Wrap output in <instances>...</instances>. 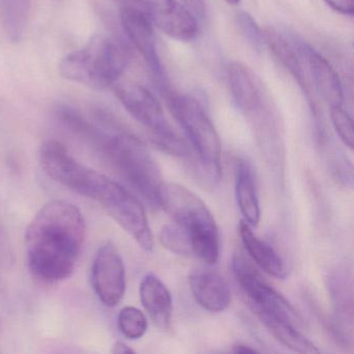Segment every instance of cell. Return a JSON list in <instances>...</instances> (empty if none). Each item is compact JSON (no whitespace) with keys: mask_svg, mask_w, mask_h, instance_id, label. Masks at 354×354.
<instances>
[{"mask_svg":"<svg viewBox=\"0 0 354 354\" xmlns=\"http://www.w3.org/2000/svg\"><path fill=\"white\" fill-rule=\"evenodd\" d=\"M86 237L82 211L71 203L45 205L26 230L28 267L46 283L63 281L73 273Z\"/></svg>","mask_w":354,"mask_h":354,"instance_id":"cell-1","label":"cell"},{"mask_svg":"<svg viewBox=\"0 0 354 354\" xmlns=\"http://www.w3.org/2000/svg\"><path fill=\"white\" fill-rule=\"evenodd\" d=\"M95 117L100 132L92 148L111 163L149 206L159 208L162 176L145 142L109 111L98 109Z\"/></svg>","mask_w":354,"mask_h":354,"instance_id":"cell-2","label":"cell"},{"mask_svg":"<svg viewBox=\"0 0 354 354\" xmlns=\"http://www.w3.org/2000/svg\"><path fill=\"white\" fill-rule=\"evenodd\" d=\"M227 82L236 106L248 120L261 148L271 159L281 156V119L262 80L248 66L233 62L227 68Z\"/></svg>","mask_w":354,"mask_h":354,"instance_id":"cell-3","label":"cell"},{"mask_svg":"<svg viewBox=\"0 0 354 354\" xmlns=\"http://www.w3.org/2000/svg\"><path fill=\"white\" fill-rule=\"evenodd\" d=\"M158 204L185 234L192 256L206 264H216L221 257V236L214 216L204 201L180 184L163 182Z\"/></svg>","mask_w":354,"mask_h":354,"instance_id":"cell-4","label":"cell"},{"mask_svg":"<svg viewBox=\"0 0 354 354\" xmlns=\"http://www.w3.org/2000/svg\"><path fill=\"white\" fill-rule=\"evenodd\" d=\"M69 189L96 201L142 250H153L154 239L146 210L121 184L82 165Z\"/></svg>","mask_w":354,"mask_h":354,"instance_id":"cell-5","label":"cell"},{"mask_svg":"<svg viewBox=\"0 0 354 354\" xmlns=\"http://www.w3.org/2000/svg\"><path fill=\"white\" fill-rule=\"evenodd\" d=\"M131 61L129 46L121 40L95 35L86 46L59 63L61 75L70 82L102 91L115 86Z\"/></svg>","mask_w":354,"mask_h":354,"instance_id":"cell-6","label":"cell"},{"mask_svg":"<svg viewBox=\"0 0 354 354\" xmlns=\"http://www.w3.org/2000/svg\"><path fill=\"white\" fill-rule=\"evenodd\" d=\"M162 94L171 115L194 148L207 177L215 183L221 181L223 176L221 138L206 109L194 97L173 92L169 88L162 91Z\"/></svg>","mask_w":354,"mask_h":354,"instance_id":"cell-7","label":"cell"},{"mask_svg":"<svg viewBox=\"0 0 354 354\" xmlns=\"http://www.w3.org/2000/svg\"><path fill=\"white\" fill-rule=\"evenodd\" d=\"M115 93L126 111L149 130L155 144L169 154L186 157L189 149L165 117L158 99L138 84H115Z\"/></svg>","mask_w":354,"mask_h":354,"instance_id":"cell-8","label":"cell"},{"mask_svg":"<svg viewBox=\"0 0 354 354\" xmlns=\"http://www.w3.org/2000/svg\"><path fill=\"white\" fill-rule=\"evenodd\" d=\"M232 269L246 302L261 322L286 320L302 324L301 316L296 308L271 287L241 254L234 256Z\"/></svg>","mask_w":354,"mask_h":354,"instance_id":"cell-9","label":"cell"},{"mask_svg":"<svg viewBox=\"0 0 354 354\" xmlns=\"http://www.w3.org/2000/svg\"><path fill=\"white\" fill-rule=\"evenodd\" d=\"M121 24L128 40L142 55L161 92L169 88L162 61L157 48L154 24L142 10L133 7L121 9Z\"/></svg>","mask_w":354,"mask_h":354,"instance_id":"cell-10","label":"cell"},{"mask_svg":"<svg viewBox=\"0 0 354 354\" xmlns=\"http://www.w3.org/2000/svg\"><path fill=\"white\" fill-rule=\"evenodd\" d=\"M92 285L99 300L109 308L118 306L126 291L123 258L113 242L99 248L92 266Z\"/></svg>","mask_w":354,"mask_h":354,"instance_id":"cell-11","label":"cell"},{"mask_svg":"<svg viewBox=\"0 0 354 354\" xmlns=\"http://www.w3.org/2000/svg\"><path fill=\"white\" fill-rule=\"evenodd\" d=\"M328 289L335 308L329 324L330 333L337 344L351 347L353 341V291L351 273L345 268H335L329 274Z\"/></svg>","mask_w":354,"mask_h":354,"instance_id":"cell-12","label":"cell"},{"mask_svg":"<svg viewBox=\"0 0 354 354\" xmlns=\"http://www.w3.org/2000/svg\"><path fill=\"white\" fill-rule=\"evenodd\" d=\"M264 36L266 46H268L281 65L295 78L310 101V96L314 92L310 86L306 67V43L277 28H267L264 30Z\"/></svg>","mask_w":354,"mask_h":354,"instance_id":"cell-13","label":"cell"},{"mask_svg":"<svg viewBox=\"0 0 354 354\" xmlns=\"http://www.w3.org/2000/svg\"><path fill=\"white\" fill-rule=\"evenodd\" d=\"M188 281L194 299L204 310L221 313L231 304V289L218 271L196 269L190 273Z\"/></svg>","mask_w":354,"mask_h":354,"instance_id":"cell-14","label":"cell"},{"mask_svg":"<svg viewBox=\"0 0 354 354\" xmlns=\"http://www.w3.org/2000/svg\"><path fill=\"white\" fill-rule=\"evenodd\" d=\"M306 61L313 92L318 95L329 109L343 106V86L330 63L308 44L306 46Z\"/></svg>","mask_w":354,"mask_h":354,"instance_id":"cell-15","label":"cell"},{"mask_svg":"<svg viewBox=\"0 0 354 354\" xmlns=\"http://www.w3.org/2000/svg\"><path fill=\"white\" fill-rule=\"evenodd\" d=\"M140 301L148 316L159 328L169 329L173 319V298L165 283L148 273L140 286Z\"/></svg>","mask_w":354,"mask_h":354,"instance_id":"cell-16","label":"cell"},{"mask_svg":"<svg viewBox=\"0 0 354 354\" xmlns=\"http://www.w3.org/2000/svg\"><path fill=\"white\" fill-rule=\"evenodd\" d=\"M239 235L248 256L264 272L279 279L288 277L287 266L279 252L270 244L260 239L244 221L239 223Z\"/></svg>","mask_w":354,"mask_h":354,"instance_id":"cell-17","label":"cell"},{"mask_svg":"<svg viewBox=\"0 0 354 354\" xmlns=\"http://www.w3.org/2000/svg\"><path fill=\"white\" fill-rule=\"evenodd\" d=\"M235 192L243 221L257 227L261 219L260 202L254 171L245 159H239L236 165Z\"/></svg>","mask_w":354,"mask_h":354,"instance_id":"cell-18","label":"cell"},{"mask_svg":"<svg viewBox=\"0 0 354 354\" xmlns=\"http://www.w3.org/2000/svg\"><path fill=\"white\" fill-rule=\"evenodd\" d=\"M263 325L274 339L292 351L304 354H315L320 351L312 341L298 330L297 325L291 321L271 320L263 323Z\"/></svg>","mask_w":354,"mask_h":354,"instance_id":"cell-19","label":"cell"},{"mask_svg":"<svg viewBox=\"0 0 354 354\" xmlns=\"http://www.w3.org/2000/svg\"><path fill=\"white\" fill-rule=\"evenodd\" d=\"M30 1L28 0H3V26L10 40H21L28 26Z\"/></svg>","mask_w":354,"mask_h":354,"instance_id":"cell-20","label":"cell"},{"mask_svg":"<svg viewBox=\"0 0 354 354\" xmlns=\"http://www.w3.org/2000/svg\"><path fill=\"white\" fill-rule=\"evenodd\" d=\"M118 326L124 337L129 339H138L147 333L148 320L144 313L138 308L126 306L119 313Z\"/></svg>","mask_w":354,"mask_h":354,"instance_id":"cell-21","label":"cell"},{"mask_svg":"<svg viewBox=\"0 0 354 354\" xmlns=\"http://www.w3.org/2000/svg\"><path fill=\"white\" fill-rule=\"evenodd\" d=\"M161 243L169 252L179 256H192L189 242L177 225H167L160 231Z\"/></svg>","mask_w":354,"mask_h":354,"instance_id":"cell-22","label":"cell"},{"mask_svg":"<svg viewBox=\"0 0 354 354\" xmlns=\"http://www.w3.org/2000/svg\"><path fill=\"white\" fill-rule=\"evenodd\" d=\"M330 120L339 140L352 150L354 146V131L351 115L343 106L333 107L330 109Z\"/></svg>","mask_w":354,"mask_h":354,"instance_id":"cell-23","label":"cell"},{"mask_svg":"<svg viewBox=\"0 0 354 354\" xmlns=\"http://www.w3.org/2000/svg\"><path fill=\"white\" fill-rule=\"evenodd\" d=\"M237 24L240 32L243 35L248 44L257 51H261L263 47L266 46L265 43L264 30H261L257 24L256 20L248 13L241 12L237 15Z\"/></svg>","mask_w":354,"mask_h":354,"instance_id":"cell-24","label":"cell"},{"mask_svg":"<svg viewBox=\"0 0 354 354\" xmlns=\"http://www.w3.org/2000/svg\"><path fill=\"white\" fill-rule=\"evenodd\" d=\"M333 11L345 16H352L354 12V0H324Z\"/></svg>","mask_w":354,"mask_h":354,"instance_id":"cell-25","label":"cell"},{"mask_svg":"<svg viewBox=\"0 0 354 354\" xmlns=\"http://www.w3.org/2000/svg\"><path fill=\"white\" fill-rule=\"evenodd\" d=\"M180 3H181L196 19H204L205 0H181Z\"/></svg>","mask_w":354,"mask_h":354,"instance_id":"cell-26","label":"cell"},{"mask_svg":"<svg viewBox=\"0 0 354 354\" xmlns=\"http://www.w3.org/2000/svg\"><path fill=\"white\" fill-rule=\"evenodd\" d=\"M9 254V244H8L7 235L0 227V261L5 260Z\"/></svg>","mask_w":354,"mask_h":354,"instance_id":"cell-27","label":"cell"},{"mask_svg":"<svg viewBox=\"0 0 354 354\" xmlns=\"http://www.w3.org/2000/svg\"><path fill=\"white\" fill-rule=\"evenodd\" d=\"M134 350L132 348H130L129 346L126 345L123 342H117V343L113 345V353L117 354H128V353H134Z\"/></svg>","mask_w":354,"mask_h":354,"instance_id":"cell-28","label":"cell"},{"mask_svg":"<svg viewBox=\"0 0 354 354\" xmlns=\"http://www.w3.org/2000/svg\"><path fill=\"white\" fill-rule=\"evenodd\" d=\"M232 351L234 353H254V352H258V350L256 348H252V346L246 345V344L239 343L233 346Z\"/></svg>","mask_w":354,"mask_h":354,"instance_id":"cell-29","label":"cell"},{"mask_svg":"<svg viewBox=\"0 0 354 354\" xmlns=\"http://www.w3.org/2000/svg\"><path fill=\"white\" fill-rule=\"evenodd\" d=\"M225 3L231 6H237L239 5L240 0H225Z\"/></svg>","mask_w":354,"mask_h":354,"instance_id":"cell-30","label":"cell"}]
</instances>
